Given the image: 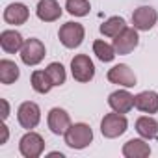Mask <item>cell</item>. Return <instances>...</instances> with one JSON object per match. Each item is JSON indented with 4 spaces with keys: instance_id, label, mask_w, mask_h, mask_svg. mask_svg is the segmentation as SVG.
Wrapping results in <instances>:
<instances>
[{
    "instance_id": "6da1fadb",
    "label": "cell",
    "mask_w": 158,
    "mask_h": 158,
    "mask_svg": "<svg viewBox=\"0 0 158 158\" xmlns=\"http://www.w3.org/2000/svg\"><path fill=\"white\" fill-rule=\"evenodd\" d=\"M63 138H65V145L67 147L80 151V149H86L93 141V130L86 123H74V125H71L67 128Z\"/></svg>"
},
{
    "instance_id": "7a4b0ae2",
    "label": "cell",
    "mask_w": 158,
    "mask_h": 158,
    "mask_svg": "<svg viewBox=\"0 0 158 158\" xmlns=\"http://www.w3.org/2000/svg\"><path fill=\"white\" fill-rule=\"evenodd\" d=\"M58 37H60V43L65 47V48H76L80 47L84 37H86V30L80 23H65L60 26V32H58Z\"/></svg>"
},
{
    "instance_id": "3957f363",
    "label": "cell",
    "mask_w": 158,
    "mask_h": 158,
    "mask_svg": "<svg viewBox=\"0 0 158 158\" xmlns=\"http://www.w3.org/2000/svg\"><path fill=\"white\" fill-rule=\"evenodd\" d=\"M128 128V121L125 117V114H119V112H114V114H106L101 121V132L104 138L108 139H114V138H119L127 132Z\"/></svg>"
},
{
    "instance_id": "277c9868",
    "label": "cell",
    "mask_w": 158,
    "mask_h": 158,
    "mask_svg": "<svg viewBox=\"0 0 158 158\" xmlns=\"http://www.w3.org/2000/svg\"><path fill=\"white\" fill-rule=\"evenodd\" d=\"M71 73L76 82H91L95 76V65L88 54H76L71 60Z\"/></svg>"
},
{
    "instance_id": "5b68a950",
    "label": "cell",
    "mask_w": 158,
    "mask_h": 158,
    "mask_svg": "<svg viewBox=\"0 0 158 158\" xmlns=\"http://www.w3.org/2000/svg\"><path fill=\"white\" fill-rule=\"evenodd\" d=\"M45 54H47V48H45L43 41L35 39V37L26 39L24 45H23V48H21V60L28 67H34V65L41 63L43 58H45Z\"/></svg>"
},
{
    "instance_id": "8992f818",
    "label": "cell",
    "mask_w": 158,
    "mask_h": 158,
    "mask_svg": "<svg viewBox=\"0 0 158 158\" xmlns=\"http://www.w3.org/2000/svg\"><path fill=\"white\" fill-rule=\"evenodd\" d=\"M19 151H21V154L24 158H39L43 154V151H45V139H43V136L37 134V132L28 130L21 138V141H19Z\"/></svg>"
},
{
    "instance_id": "52a82bcc",
    "label": "cell",
    "mask_w": 158,
    "mask_h": 158,
    "mask_svg": "<svg viewBox=\"0 0 158 158\" xmlns=\"http://www.w3.org/2000/svg\"><path fill=\"white\" fill-rule=\"evenodd\" d=\"M17 119H19V125H21L23 128L32 130V128H35V127L39 125V121H41V108H39L35 102L26 101V102H23V104L19 106V110H17Z\"/></svg>"
},
{
    "instance_id": "ba28073f",
    "label": "cell",
    "mask_w": 158,
    "mask_h": 158,
    "mask_svg": "<svg viewBox=\"0 0 158 158\" xmlns=\"http://www.w3.org/2000/svg\"><path fill=\"white\" fill-rule=\"evenodd\" d=\"M139 45V35H138V30L136 28H125L119 35L114 37V48L119 56H127L130 54L136 47Z\"/></svg>"
},
{
    "instance_id": "9c48e42d",
    "label": "cell",
    "mask_w": 158,
    "mask_h": 158,
    "mask_svg": "<svg viewBox=\"0 0 158 158\" xmlns=\"http://www.w3.org/2000/svg\"><path fill=\"white\" fill-rule=\"evenodd\" d=\"M158 21V13L151 6H139L132 13V24L138 32H149Z\"/></svg>"
},
{
    "instance_id": "30bf717a",
    "label": "cell",
    "mask_w": 158,
    "mask_h": 158,
    "mask_svg": "<svg viewBox=\"0 0 158 158\" xmlns=\"http://www.w3.org/2000/svg\"><path fill=\"white\" fill-rule=\"evenodd\" d=\"M108 80L112 84H117L123 88H134L136 86V74L127 63H117L108 71Z\"/></svg>"
},
{
    "instance_id": "8fae6325",
    "label": "cell",
    "mask_w": 158,
    "mask_h": 158,
    "mask_svg": "<svg viewBox=\"0 0 158 158\" xmlns=\"http://www.w3.org/2000/svg\"><path fill=\"white\" fill-rule=\"evenodd\" d=\"M47 125H48L52 134L63 136L67 132V128L71 127V117L63 108H52L47 115Z\"/></svg>"
},
{
    "instance_id": "7c38bea8",
    "label": "cell",
    "mask_w": 158,
    "mask_h": 158,
    "mask_svg": "<svg viewBox=\"0 0 158 158\" xmlns=\"http://www.w3.org/2000/svg\"><path fill=\"white\" fill-rule=\"evenodd\" d=\"M108 104L114 112H119V114H128L132 108H134V95H130L127 89H119V91H114L110 93L108 97Z\"/></svg>"
},
{
    "instance_id": "4fadbf2b",
    "label": "cell",
    "mask_w": 158,
    "mask_h": 158,
    "mask_svg": "<svg viewBox=\"0 0 158 158\" xmlns=\"http://www.w3.org/2000/svg\"><path fill=\"white\" fill-rule=\"evenodd\" d=\"M35 13L39 17V21L43 23H54L61 17V8L56 0H39L37 2V8H35Z\"/></svg>"
},
{
    "instance_id": "5bb4252c",
    "label": "cell",
    "mask_w": 158,
    "mask_h": 158,
    "mask_svg": "<svg viewBox=\"0 0 158 158\" xmlns=\"http://www.w3.org/2000/svg\"><path fill=\"white\" fill-rule=\"evenodd\" d=\"M28 17H30V10H28V6H24L21 2H13L4 10V21L13 26L24 24L28 21Z\"/></svg>"
},
{
    "instance_id": "9a60e30c",
    "label": "cell",
    "mask_w": 158,
    "mask_h": 158,
    "mask_svg": "<svg viewBox=\"0 0 158 158\" xmlns=\"http://www.w3.org/2000/svg\"><path fill=\"white\" fill-rule=\"evenodd\" d=\"M149 154H151V147L145 141V138H132L123 145L125 158H147Z\"/></svg>"
},
{
    "instance_id": "2e32d148",
    "label": "cell",
    "mask_w": 158,
    "mask_h": 158,
    "mask_svg": "<svg viewBox=\"0 0 158 158\" xmlns=\"http://www.w3.org/2000/svg\"><path fill=\"white\" fill-rule=\"evenodd\" d=\"M23 45H24V39L17 30H4L0 34V47H2V50L8 52V54L21 52Z\"/></svg>"
},
{
    "instance_id": "e0dca14e",
    "label": "cell",
    "mask_w": 158,
    "mask_h": 158,
    "mask_svg": "<svg viewBox=\"0 0 158 158\" xmlns=\"http://www.w3.org/2000/svg\"><path fill=\"white\" fill-rule=\"evenodd\" d=\"M134 106L143 114L158 112V93L156 91H141L134 97Z\"/></svg>"
},
{
    "instance_id": "ac0fdd59",
    "label": "cell",
    "mask_w": 158,
    "mask_h": 158,
    "mask_svg": "<svg viewBox=\"0 0 158 158\" xmlns=\"http://www.w3.org/2000/svg\"><path fill=\"white\" fill-rule=\"evenodd\" d=\"M136 132L145 139H152L158 136V121L151 115H141L136 119Z\"/></svg>"
},
{
    "instance_id": "d6986e66",
    "label": "cell",
    "mask_w": 158,
    "mask_h": 158,
    "mask_svg": "<svg viewBox=\"0 0 158 158\" xmlns=\"http://www.w3.org/2000/svg\"><path fill=\"white\" fill-rule=\"evenodd\" d=\"M21 76V71H19V65L11 60H0V82L10 86L13 84L15 80H19Z\"/></svg>"
},
{
    "instance_id": "ffe728a7",
    "label": "cell",
    "mask_w": 158,
    "mask_h": 158,
    "mask_svg": "<svg viewBox=\"0 0 158 158\" xmlns=\"http://www.w3.org/2000/svg\"><path fill=\"white\" fill-rule=\"evenodd\" d=\"M30 84H32L34 91H37L41 95L48 93L54 88V84H52V80H50V76H48L47 71H34L32 76H30Z\"/></svg>"
},
{
    "instance_id": "44dd1931",
    "label": "cell",
    "mask_w": 158,
    "mask_h": 158,
    "mask_svg": "<svg viewBox=\"0 0 158 158\" xmlns=\"http://www.w3.org/2000/svg\"><path fill=\"white\" fill-rule=\"evenodd\" d=\"M125 28H127V23H125L123 17H110V19H106V21L101 24L99 30H101V34L106 35V37H115V35H119Z\"/></svg>"
},
{
    "instance_id": "7402d4cb",
    "label": "cell",
    "mask_w": 158,
    "mask_h": 158,
    "mask_svg": "<svg viewBox=\"0 0 158 158\" xmlns=\"http://www.w3.org/2000/svg\"><path fill=\"white\" fill-rule=\"evenodd\" d=\"M93 52H95V56H97L101 61H104V63L112 61V60L117 56L114 45H108V43L102 41V39H97V41L93 43Z\"/></svg>"
},
{
    "instance_id": "603a6c76",
    "label": "cell",
    "mask_w": 158,
    "mask_h": 158,
    "mask_svg": "<svg viewBox=\"0 0 158 158\" xmlns=\"http://www.w3.org/2000/svg\"><path fill=\"white\" fill-rule=\"evenodd\" d=\"M65 10L73 17H86L91 10V4H89V0H67Z\"/></svg>"
},
{
    "instance_id": "cb8c5ba5",
    "label": "cell",
    "mask_w": 158,
    "mask_h": 158,
    "mask_svg": "<svg viewBox=\"0 0 158 158\" xmlns=\"http://www.w3.org/2000/svg\"><path fill=\"white\" fill-rule=\"evenodd\" d=\"M45 71L48 73V76H50V80H52L54 86H61V84H65L67 73H65V67H63L60 61H52V63H48Z\"/></svg>"
},
{
    "instance_id": "d4e9b609",
    "label": "cell",
    "mask_w": 158,
    "mask_h": 158,
    "mask_svg": "<svg viewBox=\"0 0 158 158\" xmlns=\"http://www.w3.org/2000/svg\"><path fill=\"white\" fill-rule=\"evenodd\" d=\"M0 104H2V119L6 121L10 117V104H8L6 99H0Z\"/></svg>"
},
{
    "instance_id": "484cf974",
    "label": "cell",
    "mask_w": 158,
    "mask_h": 158,
    "mask_svg": "<svg viewBox=\"0 0 158 158\" xmlns=\"http://www.w3.org/2000/svg\"><path fill=\"white\" fill-rule=\"evenodd\" d=\"M0 128H2V139H0V145H4V143L8 141V136H10V130H8V127H6V125H2V127H0Z\"/></svg>"
}]
</instances>
